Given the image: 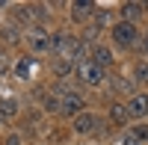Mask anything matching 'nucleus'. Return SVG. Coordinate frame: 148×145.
<instances>
[{
    "instance_id": "423d86ee",
    "label": "nucleus",
    "mask_w": 148,
    "mask_h": 145,
    "mask_svg": "<svg viewBox=\"0 0 148 145\" xmlns=\"http://www.w3.org/2000/svg\"><path fill=\"white\" fill-rule=\"evenodd\" d=\"M59 110H62L65 116L80 113V110H83V98H80V95H74V92H68L65 98H62V107H59Z\"/></svg>"
},
{
    "instance_id": "f3484780",
    "label": "nucleus",
    "mask_w": 148,
    "mask_h": 145,
    "mask_svg": "<svg viewBox=\"0 0 148 145\" xmlns=\"http://www.w3.org/2000/svg\"><path fill=\"white\" fill-rule=\"evenodd\" d=\"M68 68H71L68 62H56V74H65V71H68Z\"/></svg>"
},
{
    "instance_id": "6e6552de",
    "label": "nucleus",
    "mask_w": 148,
    "mask_h": 145,
    "mask_svg": "<svg viewBox=\"0 0 148 145\" xmlns=\"http://www.w3.org/2000/svg\"><path fill=\"white\" fill-rule=\"evenodd\" d=\"M142 9H145V6H139V3H125V6H121V15H125V21L130 24L133 18L142 15Z\"/></svg>"
},
{
    "instance_id": "aec40b11",
    "label": "nucleus",
    "mask_w": 148,
    "mask_h": 145,
    "mask_svg": "<svg viewBox=\"0 0 148 145\" xmlns=\"http://www.w3.org/2000/svg\"><path fill=\"white\" fill-rule=\"evenodd\" d=\"M6 145H21V139H18V136H9V139H6Z\"/></svg>"
},
{
    "instance_id": "6ab92c4d",
    "label": "nucleus",
    "mask_w": 148,
    "mask_h": 145,
    "mask_svg": "<svg viewBox=\"0 0 148 145\" xmlns=\"http://www.w3.org/2000/svg\"><path fill=\"white\" fill-rule=\"evenodd\" d=\"M6 68H9V59H6L3 53H0V71H6Z\"/></svg>"
},
{
    "instance_id": "20e7f679",
    "label": "nucleus",
    "mask_w": 148,
    "mask_h": 145,
    "mask_svg": "<svg viewBox=\"0 0 148 145\" xmlns=\"http://www.w3.org/2000/svg\"><path fill=\"white\" fill-rule=\"evenodd\" d=\"M27 42H30V47L36 53H47V51H51V36H47L45 30H33L27 36Z\"/></svg>"
},
{
    "instance_id": "dca6fc26",
    "label": "nucleus",
    "mask_w": 148,
    "mask_h": 145,
    "mask_svg": "<svg viewBox=\"0 0 148 145\" xmlns=\"http://www.w3.org/2000/svg\"><path fill=\"white\" fill-rule=\"evenodd\" d=\"M116 89H119V92H127V89H130V83H127V80H121V77H116Z\"/></svg>"
},
{
    "instance_id": "39448f33",
    "label": "nucleus",
    "mask_w": 148,
    "mask_h": 145,
    "mask_svg": "<svg viewBox=\"0 0 148 145\" xmlns=\"http://www.w3.org/2000/svg\"><path fill=\"white\" fill-rule=\"evenodd\" d=\"M95 127H98V118L92 113H80L77 118H74V130H77V133H92Z\"/></svg>"
},
{
    "instance_id": "4468645a",
    "label": "nucleus",
    "mask_w": 148,
    "mask_h": 145,
    "mask_svg": "<svg viewBox=\"0 0 148 145\" xmlns=\"http://www.w3.org/2000/svg\"><path fill=\"white\" fill-rule=\"evenodd\" d=\"M130 133H133V136H136L139 142H145V139H148V124H136V127H133V130H130Z\"/></svg>"
},
{
    "instance_id": "f257e3e1",
    "label": "nucleus",
    "mask_w": 148,
    "mask_h": 145,
    "mask_svg": "<svg viewBox=\"0 0 148 145\" xmlns=\"http://www.w3.org/2000/svg\"><path fill=\"white\" fill-rule=\"evenodd\" d=\"M77 74H80V80L86 83V86H101L104 83V68L95 65L92 59H80L77 62Z\"/></svg>"
},
{
    "instance_id": "0eeeda50",
    "label": "nucleus",
    "mask_w": 148,
    "mask_h": 145,
    "mask_svg": "<svg viewBox=\"0 0 148 145\" xmlns=\"http://www.w3.org/2000/svg\"><path fill=\"white\" fill-rule=\"evenodd\" d=\"M92 62L101 65V68H107L110 62H113V51H110L107 44H95V51H92Z\"/></svg>"
},
{
    "instance_id": "f03ea898",
    "label": "nucleus",
    "mask_w": 148,
    "mask_h": 145,
    "mask_svg": "<svg viewBox=\"0 0 148 145\" xmlns=\"http://www.w3.org/2000/svg\"><path fill=\"white\" fill-rule=\"evenodd\" d=\"M136 27L133 24H127V21H119L116 27H113V42L116 44H121V47H133L136 44Z\"/></svg>"
},
{
    "instance_id": "ddd939ff",
    "label": "nucleus",
    "mask_w": 148,
    "mask_h": 145,
    "mask_svg": "<svg viewBox=\"0 0 148 145\" xmlns=\"http://www.w3.org/2000/svg\"><path fill=\"white\" fill-rule=\"evenodd\" d=\"M33 12H36L33 6H21V9H18V21H33V18H36Z\"/></svg>"
},
{
    "instance_id": "1a4fd4ad",
    "label": "nucleus",
    "mask_w": 148,
    "mask_h": 145,
    "mask_svg": "<svg viewBox=\"0 0 148 145\" xmlns=\"http://www.w3.org/2000/svg\"><path fill=\"white\" fill-rule=\"evenodd\" d=\"M92 9H95L92 3H74V6H71V18H86Z\"/></svg>"
},
{
    "instance_id": "a211bd4d",
    "label": "nucleus",
    "mask_w": 148,
    "mask_h": 145,
    "mask_svg": "<svg viewBox=\"0 0 148 145\" xmlns=\"http://www.w3.org/2000/svg\"><path fill=\"white\" fill-rule=\"evenodd\" d=\"M3 36H6L9 42H15V39H18V36H15V30H12V27H6V33H3Z\"/></svg>"
},
{
    "instance_id": "2eb2a0df",
    "label": "nucleus",
    "mask_w": 148,
    "mask_h": 145,
    "mask_svg": "<svg viewBox=\"0 0 148 145\" xmlns=\"http://www.w3.org/2000/svg\"><path fill=\"white\" fill-rule=\"evenodd\" d=\"M15 71H18V77H27V74H30V59L24 56L21 62H18V68H15Z\"/></svg>"
},
{
    "instance_id": "412c9836",
    "label": "nucleus",
    "mask_w": 148,
    "mask_h": 145,
    "mask_svg": "<svg viewBox=\"0 0 148 145\" xmlns=\"http://www.w3.org/2000/svg\"><path fill=\"white\" fill-rule=\"evenodd\" d=\"M145 56H148V36H145Z\"/></svg>"
},
{
    "instance_id": "9d476101",
    "label": "nucleus",
    "mask_w": 148,
    "mask_h": 145,
    "mask_svg": "<svg viewBox=\"0 0 148 145\" xmlns=\"http://www.w3.org/2000/svg\"><path fill=\"white\" fill-rule=\"evenodd\" d=\"M15 113H18V104L15 101H3V104H0V118H12Z\"/></svg>"
},
{
    "instance_id": "7ed1b4c3",
    "label": "nucleus",
    "mask_w": 148,
    "mask_h": 145,
    "mask_svg": "<svg viewBox=\"0 0 148 145\" xmlns=\"http://www.w3.org/2000/svg\"><path fill=\"white\" fill-rule=\"evenodd\" d=\"M125 110H127V116H133V118H145V116H148V95H145V92L133 95V98L125 104Z\"/></svg>"
},
{
    "instance_id": "9b49d317",
    "label": "nucleus",
    "mask_w": 148,
    "mask_h": 145,
    "mask_svg": "<svg viewBox=\"0 0 148 145\" xmlns=\"http://www.w3.org/2000/svg\"><path fill=\"white\" fill-rule=\"evenodd\" d=\"M113 122H116V124H125V122H127V110H125L121 104L113 107Z\"/></svg>"
},
{
    "instance_id": "f8f14e48",
    "label": "nucleus",
    "mask_w": 148,
    "mask_h": 145,
    "mask_svg": "<svg viewBox=\"0 0 148 145\" xmlns=\"http://www.w3.org/2000/svg\"><path fill=\"white\" fill-rule=\"evenodd\" d=\"M136 83H148V62L136 65Z\"/></svg>"
}]
</instances>
